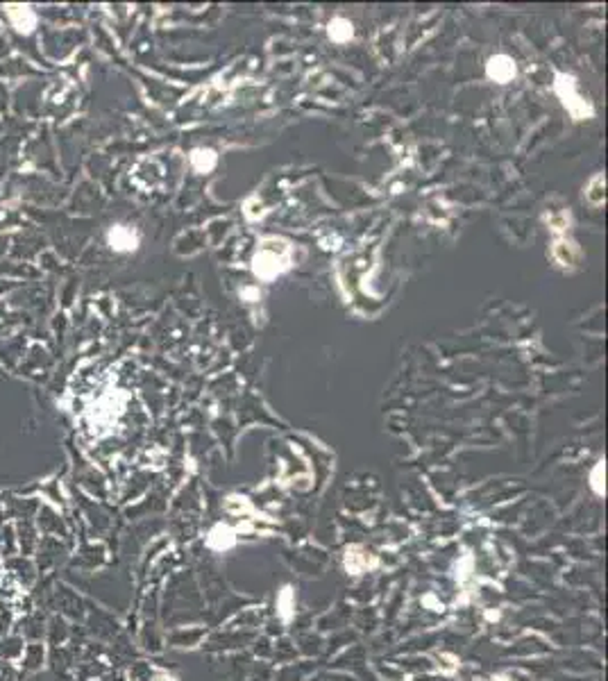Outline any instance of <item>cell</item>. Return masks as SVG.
<instances>
[{
  "instance_id": "obj_4",
  "label": "cell",
  "mask_w": 608,
  "mask_h": 681,
  "mask_svg": "<svg viewBox=\"0 0 608 681\" xmlns=\"http://www.w3.org/2000/svg\"><path fill=\"white\" fill-rule=\"evenodd\" d=\"M554 257H556L563 266H572L574 257H577V248H574V243H568V241H556L554 243Z\"/></svg>"
},
{
  "instance_id": "obj_5",
  "label": "cell",
  "mask_w": 608,
  "mask_h": 681,
  "mask_svg": "<svg viewBox=\"0 0 608 681\" xmlns=\"http://www.w3.org/2000/svg\"><path fill=\"white\" fill-rule=\"evenodd\" d=\"M604 187H606L604 175H595V177L590 180V185H588V191H585V198H588L592 204H602L604 198H606Z\"/></svg>"
},
{
  "instance_id": "obj_7",
  "label": "cell",
  "mask_w": 608,
  "mask_h": 681,
  "mask_svg": "<svg viewBox=\"0 0 608 681\" xmlns=\"http://www.w3.org/2000/svg\"><path fill=\"white\" fill-rule=\"evenodd\" d=\"M329 35H332L336 41H345V39L352 37V25L345 23V21H334V25L329 28Z\"/></svg>"
},
{
  "instance_id": "obj_8",
  "label": "cell",
  "mask_w": 608,
  "mask_h": 681,
  "mask_svg": "<svg viewBox=\"0 0 608 681\" xmlns=\"http://www.w3.org/2000/svg\"><path fill=\"white\" fill-rule=\"evenodd\" d=\"M602 475H604V461H600V466L595 468L592 472V486H595V491L604 495V486H602Z\"/></svg>"
},
{
  "instance_id": "obj_3",
  "label": "cell",
  "mask_w": 608,
  "mask_h": 681,
  "mask_svg": "<svg viewBox=\"0 0 608 681\" xmlns=\"http://www.w3.org/2000/svg\"><path fill=\"white\" fill-rule=\"evenodd\" d=\"M488 75L495 80V82H508L515 75V64L504 57V55H499V57H493L491 62H488Z\"/></svg>"
},
{
  "instance_id": "obj_2",
  "label": "cell",
  "mask_w": 608,
  "mask_h": 681,
  "mask_svg": "<svg viewBox=\"0 0 608 681\" xmlns=\"http://www.w3.org/2000/svg\"><path fill=\"white\" fill-rule=\"evenodd\" d=\"M377 564L375 557L373 554H368L363 552L361 547H352V549H347V554H345V568L354 572V575H359V572L368 570V568H373Z\"/></svg>"
},
{
  "instance_id": "obj_1",
  "label": "cell",
  "mask_w": 608,
  "mask_h": 681,
  "mask_svg": "<svg viewBox=\"0 0 608 681\" xmlns=\"http://www.w3.org/2000/svg\"><path fill=\"white\" fill-rule=\"evenodd\" d=\"M110 245L118 252H129L136 248V234L125 225H116L110 230Z\"/></svg>"
},
{
  "instance_id": "obj_9",
  "label": "cell",
  "mask_w": 608,
  "mask_h": 681,
  "mask_svg": "<svg viewBox=\"0 0 608 681\" xmlns=\"http://www.w3.org/2000/svg\"><path fill=\"white\" fill-rule=\"evenodd\" d=\"M152 681H175V679H173V677H168V675H157V677L152 679Z\"/></svg>"
},
{
  "instance_id": "obj_6",
  "label": "cell",
  "mask_w": 608,
  "mask_h": 681,
  "mask_svg": "<svg viewBox=\"0 0 608 681\" xmlns=\"http://www.w3.org/2000/svg\"><path fill=\"white\" fill-rule=\"evenodd\" d=\"M9 16L14 18V23L21 32H28L32 25H35V16H32L25 7H9Z\"/></svg>"
}]
</instances>
